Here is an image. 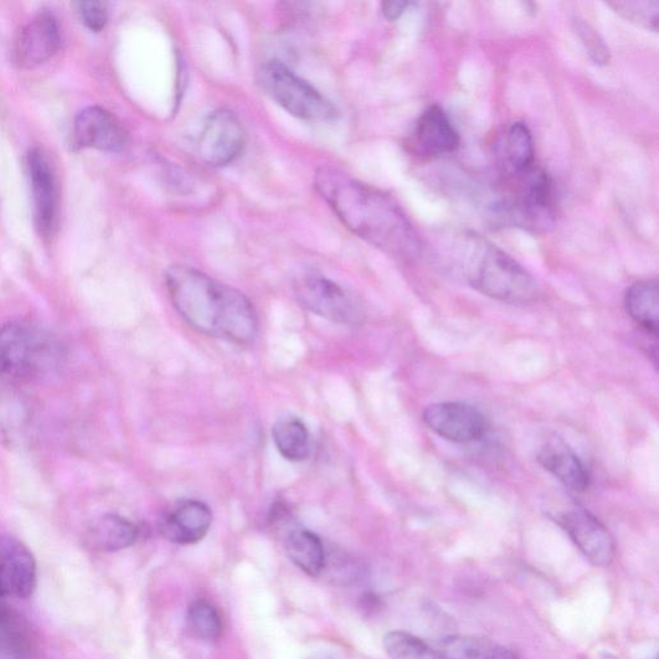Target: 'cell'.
Instances as JSON below:
<instances>
[{"mask_svg":"<svg viewBox=\"0 0 659 659\" xmlns=\"http://www.w3.org/2000/svg\"><path fill=\"white\" fill-rule=\"evenodd\" d=\"M315 185L343 225L362 240L394 258L418 256L419 235L392 197L333 166L317 171Z\"/></svg>","mask_w":659,"mask_h":659,"instance_id":"obj_1","label":"cell"},{"mask_svg":"<svg viewBox=\"0 0 659 659\" xmlns=\"http://www.w3.org/2000/svg\"><path fill=\"white\" fill-rule=\"evenodd\" d=\"M165 282L173 307L191 328L237 346L256 341L258 316L241 291L186 266L171 267Z\"/></svg>","mask_w":659,"mask_h":659,"instance_id":"obj_2","label":"cell"},{"mask_svg":"<svg viewBox=\"0 0 659 659\" xmlns=\"http://www.w3.org/2000/svg\"><path fill=\"white\" fill-rule=\"evenodd\" d=\"M436 251L449 271L483 296L507 305H529L542 294L526 268L478 234L443 233L436 241Z\"/></svg>","mask_w":659,"mask_h":659,"instance_id":"obj_3","label":"cell"},{"mask_svg":"<svg viewBox=\"0 0 659 659\" xmlns=\"http://www.w3.org/2000/svg\"><path fill=\"white\" fill-rule=\"evenodd\" d=\"M61 348L50 332L27 322L0 327V375L33 380L58 368Z\"/></svg>","mask_w":659,"mask_h":659,"instance_id":"obj_4","label":"cell"},{"mask_svg":"<svg viewBox=\"0 0 659 659\" xmlns=\"http://www.w3.org/2000/svg\"><path fill=\"white\" fill-rule=\"evenodd\" d=\"M517 187L511 197L494 206L495 216L505 225L527 229L534 234H546L554 226L553 184L542 168H531L515 176Z\"/></svg>","mask_w":659,"mask_h":659,"instance_id":"obj_5","label":"cell"},{"mask_svg":"<svg viewBox=\"0 0 659 659\" xmlns=\"http://www.w3.org/2000/svg\"><path fill=\"white\" fill-rule=\"evenodd\" d=\"M258 81L264 91L292 116L303 121H331L338 111L313 85L279 61L265 63Z\"/></svg>","mask_w":659,"mask_h":659,"instance_id":"obj_6","label":"cell"},{"mask_svg":"<svg viewBox=\"0 0 659 659\" xmlns=\"http://www.w3.org/2000/svg\"><path fill=\"white\" fill-rule=\"evenodd\" d=\"M299 305L331 322L361 327L367 312L361 300L327 277L308 275L294 285Z\"/></svg>","mask_w":659,"mask_h":659,"instance_id":"obj_7","label":"cell"},{"mask_svg":"<svg viewBox=\"0 0 659 659\" xmlns=\"http://www.w3.org/2000/svg\"><path fill=\"white\" fill-rule=\"evenodd\" d=\"M577 549L597 567H607L616 557V543L612 534L597 517L584 507H572L557 519Z\"/></svg>","mask_w":659,"mask_h":659,"instance_id":"obj_8","label":"cell"},{"mask_svg":"<svg viewBox=\"0 0 659 659\" xmlns=\"http://www.w3.org/2000/svg\"><path fill=\"white\" fill-rule=\"evenodd\" d=\"M246 132L238 117L228 110H218L205 122L198 140V155L212 166H226L236 161L246 147Z\"/></svg>","mask_w":659,"mask_h":659,"instance_id":"obj_9","label":"cell"},{"mask_svg":"<svg viewBox=\"0 0 659 659\" xmlns=\"http://www.w3.org/2000/svg\"><path fill=\"white\" fill-rule=\"evenodd\" d=\"M425 425L441 439L454 443H471L486 434V416L472 404L463 402H440L431 404L423 412Z\"/></svg>","mask_w":659,"mask_h":659,"instance_id":"obj_10","label":"cell"},{"mask_svg":"<svg viewBox=\"0 0 659 659\" xmlns=\"http://www.w3.org/2000/svg\"><path fill=\"white\" fill-rule=\"evenodd\" d=\"M38 568L33 553L11 536H0V606L7 599H28L34 594Z\"/></svg>","mask_w":659,"mask_h":659,"instance_id":"obj_11","label":"cell"},{"mask_svg":"<svg viewBox=\"0 0 659 659\" xmlns=\"http://www.w3.org/2000/svg\"><path fill=\"white\" fill-rule=\"evenodd\" d=\"M62 43L59 20L41 12L23 27L12 48V60L21 69H34L50 61Z\"/></svg>","mask_w":659,"mask_h":659,"instance_id":"obj_12","label":"cell"},{"mask_svg":"<svg viewBox=\"0 0 659 659\" xmlns=\"http://www.w3.org/2000/svg\"><path fill=\"white\" fill-rule=\"evenodd\" d=\"M28 171L33 193L34 216L39 234L53 235L59 216V188L50 157L35 147L28 154Z\"/></svg>","mask_w":659,"mask_h":659,"instance_id":"obj_13","label":"cell"},{"mask_svg":"<svg viewBox=\"0 0 659 659\" xmlns=\"http://www.w3.org/2000/svg\"><path fill=\"white\" fill-rule=\"evenodd\" d=\"M74 136L79 146L105 153H122L128 145V133L105 109L92 106L75 119Z\"/></svg>","mask_w":659,"mask_h":659,"instance_id":"obj_14","label":"cell"},{"mask_svg":"<svg viewBox=\"0 0 659 659\" xmlns=\"http://www.w3.org/2000/svg\"><path fill=\"white\" fill-rule=\"evenodd\" d=\"M213 522L210 507L198 500H186L161 523V534L168 542L193 545L208 534Z\"/></svg>","mask_w":659,"mask_h":659,"instance_id":"obj_15","label":"cell"},{"mask_svg":"<svg viewBox=\"0 0 659 659\" xmlns=\"http://www.w3.org/2000/svg\"><path fill=\"white\" fill-rule=\"evenodd\" d=\"M414 136L420 153L429 156L451 154L460 146V134L455 125L439 105L429 106L420 115Z\"/></svg>","mask_w":659,"mask_h":659,"instance_id":"obj_16","label":"cell"},{"mask_svg":"<svg viewBox=\"0 0 659 659\" xmlns=\"http://www.w3.org/2000/svg\"><path fill=\"white\" fill-rule=\"evenodd\" d=\"M537 462L572 491L584 492L590 486V474L583 460L560 440L546 442L538 451Z\"/></svg>","mask_w":659,"mask_h":659,"instance_id":"obj_17","label":"cell"},{"mask_svg":"<svg viewBox=\"0 0 659 659\" xmlns=\"http://www.w3.org/2000/svg\"><path fill=\"white\" fill-rule=\"evenodd\" d=\"M136 524L117 514H106L94 521L83 535V545L95 553L128 549L138 538Z\"/></svg>","mask_w":659,"mask_h":659,"instance_id":"obj_18","label":"cell"},{"mask_svg":"<svg viewBox=\"0 0 659 659\" xmlns=\"http://www.w3.org/2000/svg\"><path fill=\"white\" fill-rule=\"evenodd\" d=\"M290 560L307 575L317 577L327 568V552L321 538L305 528H294L285 538Z\"/></svg>","mask_w":659,"mask_h":659,"instance_id":"obj_19","label":"cell"},{"mask_svg":"<svg viewBox=\"0 0 659 659\" xmlns=\"http://www.w3.org/2000/svg\"><path fill=\"white\" fill-rule=\"evenodd\" d=\"M626 312L631 319L652 336H658L659 328V288L657 280L635 282L626 291Z\"/></svg>","mask_w":659,"mask_h":659,"instance_id":"obj_20","label":"cell"},{"mask_svg":"<svg viewBox=\"0 0 659 659\" xmlns=\"http://www.w3.org/2000/svg\"><path fill=\"white\" fill-rule=\"evenodd\" d=\"M442 659H519L513 650L488 638L460 635L443 641Z\"/></svg>","mask_w":659,"mask_h":659,"instance_id":"obj_21","label":"cell"},{"mask_svg":"<svg viewBox=\"0 0 659 659\" xmlns=\"http://www.w3.org/2000/svg\"><path fill=\"white\" fill-rule=\"evenodd\" d=\"M275 446L282 457L292 463L305 462L311 454V436L297 416H282L272 428Z\"/></svg>","mask_w":659,"mask_h":659,"instance_id":"obj_22","label":"cell"},{"mask_svg":"<svg viewBox=\"0 0 659 659\" xmlns=\"http://www.w3.org/2000/svg\"><path fill=\"white\" fill-rule=\"evenodd\" d=\"M6 608L0 606V659H37L28 627Z\"/></svg>","mask_w":659,"mask_h":659,"instance_id":"obj_23","label":"cell"},{"mask_svg":"<svg viewBox=\"0 0 659 659\" xmlns=\"http://www.w3.org/2000/svg\"><path fill=\"white\" fill-rule=\"evenodd\" d=\"M505 154L514 176L528 172L535 166L534 138L528 126L522 122L514 123L507 131Z\"/></svg>","mask_w":659,"mask_h":659,"instance_id":"obj_24","label":"cell"},{"mask_svg":"<svg viewBox=\"0 0 659 659\" xmlns=\"http://www.w3.org/2000/svg\"><path fill=\"white\" fill-rule=\"evenodd\" d=\"M384 648L391 659H442L439 649L404 631L388 632L384 637Z\"/></svg>","mask_w":659,"mask_h":659,"instance_id":"obj_25","label":"cell"},{"mask_svg":"<svg viewBox=\"0 0 659 659\" xmlns=\"http://www.w3.org/2000/svg\"><path fill=\"white\" fill-rule=\"evenodd\" d=\"M187 619L189 629L203 640H217L224 631L218 610L206 600L193 603L188 608Z\"/></svg>","mask_w":659,"mask_h":659,"instance_id":"obj_26","label":"cell"},{"mask_svg":"<svg viewBox=\"0 0 659 659\" xmlns=\"http://www.w3.org/2000/svg\"><path fill=\"white\" fill-rule=\"evenodd\" d=\"M608 6L612 7L625 20L657 33L659 23L658 0H616V2H609Z\"/></svg>","mask_w":659,"mask_h":659,"instance_id":"obj_27","label":"cell"},{"mask_svg":"<svg viewBox=\"0 0 659 659\" xmlns=\"http://www.w3.org/2000/svg\"><path fill=\"white\" fill-rule=\"evenodd\" d=\"M574 30L579 41L585 47L587 53H589L590 59L597 63V65L605 66L608 65L610 61V51L605 42V39L595 30L589 22H586L581 19L574 20Z\"/></svg>","mask_w":659,"mask_h":659,"instance_id":"obj_28","label":"cell"},{"mask_svg":"<svg viewBox=\"0 0 659 659\" xmlns=\"http://www.w3.org/2000/svg\"><path fill=\"white\" fill-rule=\"evenodd\" d=\"M79 13L84 25L92 31H101L106 27L109 20L107 4L105 2H81L78 3Z\"/></svg>","mask_w":659,"mask_h":659,"instance_id":"obj_29","label":"cell"},{"mask_svg":"<svg viewBox=\"0 0 659 659\" xmlns=\"http://www.w3.org/2000/svg\"><path fill=\"white\" fill-rule=\"evenodd\" d=\"M410 6V2H403V0H394V2H383L381 3V12H383L385 19H388L389 21H395L399 20L404 12H406Z\"/></svg>","mask_w":659,"mask_h":659,"instance_id":"obj_30","label":"cell"}]
</instances>
